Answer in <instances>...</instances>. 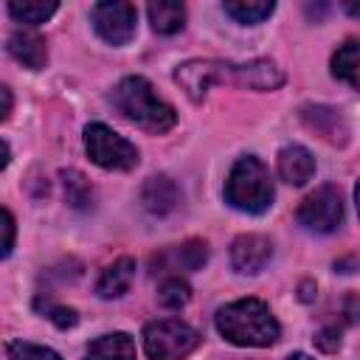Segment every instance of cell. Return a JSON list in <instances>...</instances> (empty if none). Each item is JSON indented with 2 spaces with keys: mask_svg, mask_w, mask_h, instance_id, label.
<instances>
[{
  "mask_svg": "<svg viewBox=\"0 0 360 360\" xmlns=\"http://www.w3.org/2000/svg\"><path fill=\"white\" fill-rule=\"evenodd\" d=\"M149 14V22L158 34H177L186 22V6L183 3H174V0H158V3H149L146 8Z\"/></svg>",
  "mask_w": 360,
  "mask_h": 360,
  "instance_id": "obj_17",
  "label": "cell"
},
{
  "mask_svg": "<svg viewBox=\"0 0 360 360\" xmlns=\"http://www.w3.org/2000/svg\"><path fill=\"white\" fill-rule=\"evenodd\" d=\"M84 149L87 158L101 169L129 172L138 166V149L124 135L110 129L107 124H87L84 127Z\"/></svg>",
  "mask_w": 360,
  "mask_h": 360,
  "instance_id": "obj_4",
  "label": "cell"
},
{
  "mask_svg": "<svg viewBox=\"0 0 360 360\" xmlns=\"http://www.w3.org/2000/svg\"><path fill=\"white\" fill-rule=\"evenodd\" d=\"M45 315H48L59 329H70V326H76V321H79L76 309H70V307H48Z\"/></svg>",
  "mask_w": 360,
  "mask_h": 360,
  "instance_id": "obj_26",
  "label": "cell"
},
{
  "mask_svg": "<svg viewBox=\"0 0 360 360\" xmlns=\"http://www.w3.org/2000/svg\"><path fill=\"white\" fill-rule=\"evenodd\" d=\"M8 160H11L8 143H6V141H0V169H6V166H8Z\"/></svg>",
  "mask_w": 360,
  "mask_h": 360,
  "instance_id": "obj_31",
  "label": "cell"
},
{
  "mask_svg": "<svg viewBox=\"0 0 360 360\" xmlns=\"http://www.w3.org/2000/svg\"><path fill=\"white\" fill-rule=\"evenodd\" d=\"M112 104L127 121H132L135 127H141L152 135H163L177 124L174 107L169 101H163L158 96V90L143 76L121 79L112 90Z\"/></svg>",
  "mask_w": 360,
  "mask_h": 360,
  "instance_id": "obj_2",
  "label": "cell"
},
{
  "mask_svg": "<svg viewBox=\"0 0 360 360\" xmlns=\"http://www.w3.org/2000/svg\"><path fill=\"white\" fill-rule=\"evenodd\" d=\"M172 262L180 270H200L208 262V245L202 239H188L172 250Z\"/></svg>",
  "mask_w": 360,
  "mask_h": 360,
  "instance_id": "obj_22",
  "label": "cell"
},
{
  "mask_svg": "<svg viewBox=\"0 0 360 360\" xmlns=\"http://www.w3.org/2000/svg\"><path fill=\"white\" fill-rule=\"evenodd\" d=\"M270 259H273V245L259 233H242L231 245V264L239 273H248V276L262 273Z\"/></svg>",
  "mask_w": 360,
  "mask_h": 360,
  "instance_id": "obj_10",
  "label": "cell"
},
{
  "mask_svg": "<svg viewBox=\"0 0 360 360\" xmlns=\"http://www.w3.org/2000/svg\"><path fill=\"white\" fill-rule=\"evenodd\" d=\"M278 174L290 186H304L315 174V158L307 146L290 143L278 152Z\"/></svg>",
  "mask_w": 360,
  "mask_h": 360,
  "instance_id": "obj_13",
  "label": "cell"
},
{
  "mask_svg": "<svg viewBox=\"0 0 360 360\" xmlns=\"http://www.w3.org/2000/svg\"><path fill=\"white\" fill-rule=\"evenodd\" d=\"M84 360H135V340L127 332L101 335L87 346Z\"/></svg>",
  "mask_w": 360,
  "mask_h": 360,
  "instance_id": "obj_16",
  "label": "cell"
},
{
  "mask_svg": "<svg viewBox=\"0 0 360 360\" xmlns=\"http://www.w3.org/2000/svg\"><path fill=\"white\" fill-rule=\"evenodd\" d=\"M141 202H143V208H146L149 214L166 217V214H172V211L177 208V202H180V188H177V183H174L169 174H155V177H149V180L143 183V188H141Z\"/></svg>",
  "mask_w": 360,
  "mask_h": 360,
  "instance_id": "obj_12",
  "label": "cell"
},
{
  "mask_svg": "<svg viewBox=\"0 0 360 360\" xmlns=\"http://www.w3.org/2000/svg\"><path fill=\"white\" fill-rule=\"evenodd\" d=\"M298 222L307 231L315 233H332L343 222V197L338 186H318L301 205H298Z\"/></svg>",
  "mask_w": 360,
  "mask_h": 360,
  "instance_id": "obj_6",
  "label": "cell"
},
{
  "mask_svg": "<svg viewBox=\"0 0 360 360\" xmlns=\"http://www.w3.org/2000/svg\"><path fill=\"white\" fill-rule=\"evenodd\" d=\"M335 270H340V273H352V270H354V256H346V259L335 262Z\"/></svg>",
  "mask_w": 360,
  "mask_h": 360,
  "instance_id": "obj_30",
  "label": "cell"
},
{
  "mask_svg": "<svg viewBox=\"0 0 360 360\" xmlns=\"http://www.w3.org/2000/svg\"><path fill=\"white\" fill-rule=\"evenodd\" d=\"M11 107H14V98H11V90L0 84V121H6V118H8V112H11Z\"/></svg>",
  "mask_w": 360,
  "mask_h": 360,
  "instance_id": "obj_28",
  "label": "cell"
},
{
  "mask_svg": "<svg viewBox=\"0 0 360 360\" xmlns=\"http://www.w3.org/2000/svg\"><path fill=\"white\" fill-rule=\"evenodd\" d=\"M298 290H301V301H312L315 298V284L312 281H301Z\"/></svg>",
  "mask_w": 360,
  "mask_h": 360,
  "instance_id": "obj_29",
  "label": "cell"
},
{
  "mask_svg": "<svg viewBox=\"0 0 360 360\" xmlns=\"http://www.w3.org/2000/svg\"><path fill=\"white\" fill-rule=\"evenodd\" d=\"M225 202L245 214H264L273 205V180L259 158L245 155L231 166L225 180Z\"/></svg>",
  "mask_w": 360,
  "mask_h": 360,
  "instance_id": "obj_3",
  "label": "cell"
},
{
  "mask_svg": "<svg viewBox=\"0 0 360 360\" xmlns=\"http://www.w3.org/2000/svg\"><path fill=\"white\" fill-rule=\"evenodd\" d=\"M357 70H360V45H357V39H346L332 53V76L346 82L349 87H357L360 84Z\"/></svg>",
  "mask_w": 360,
  "mask_h": 360,
  "instance_id": "obj_18",
  "label": "cell"
},
{
  "mask_svg": "<svg viewBox=\"0 0 360 360\" xmlns=\"http://www.w3.org/2000/svg\"><path fill=\"white\" fill-rule=\"evenodd\" d=\"M197 343L200 335L177 318L152 321L143 326V349L149 360H183Z\"/></svg>",
  "mask_w": 360,
  "mask_h": 360,
  "instance_id": "obj_5",
  "label": "cell"
},
{
  "mask_svg": "<svg viewBox=\"0 0 360 360\" xmlns=\"http://www.w3.org/2000/svg\"><path fill=\"white\" fill-rule=\"evenodd\" d=\"M290 360H312V357L304 354V352H295V354H290Z\"/></svg>",
  "mask_w": 360,
  "mask_h": 360,
  "instance_id": "obj_32",
  "label": "cell"
},
{
  "mask_svg": "<svg viewBox=\"0 0 360 360\" xmlns=\"http://www.w3.org/2000/svg\"><path fill=\"white\" fill-rule=\"evenodd\" d=\"M301 118L307 121L309 129H315L329 143H338V146H346L349 143V124L343 121V115L338 110L323 107V104H307L301 110Z\"/></svg>",
  "mask_w": 360,
  "mask_h": 360,
  "instance_id": "obj_11",
  "label": "cell"
},
{
  "mask_svg": "<svg viewBox=\"0 0 360 360\" xmlns=\"http://www.w3.org/2000/svg\"><path fill=\"white\" fill-rule=\"evenodd\" d=\"M132 278H135V259L121 256V259H115V262L101 273V278H98V284H96V292H98L101 298H121V295L129 290Z\"/></svg>",
  "mask_w": 360,
  "mask_h": 360,
  "instance_id": "obj_15",
  "label": "cell"
},
{
  "mask_svg": "<svg viewBox=\"0 0 360 360\" xmlns=\"http://www.w3.org/2000/svg\"><path fill=\"white\" fill-rule=\"evenodd\" d=\"M62 188H65V200H68L70 208L82 211L93 202V186L79 169H65L62 172Z\"/></svg>",
  "mask_w": 360,
  "mask_h": 360,
  "instance_id": "obj_21",
  "label": "cell"
},
{
  "mask_svg": "<svg viewBox=\"0 0 360 360\" xmlns=\"http://www.w3.org/2000/svg\"><path fill=\"white\" fill-rule=\"evenodd\" d=\"M225 14H231L236 22H245V25H256L262 20H267L276 8L273 0H225L222 3Z\"/></svg>",
  "mask_w": 360,
  "mask_h": 360,
  "instance_id": "obj_19",
  "label": "cell"
},
{
  "mask_svg": "<svg viewBox=\"0 0 360 360\" xmlns=\"http://www.w3.org/2000/svg\"><path fill=\"white\" fill-rule=\"evenodd\" d=\"M217 332L233 346H273L278 340V321L259 298H239L217 309Z\"/></svg>",
  "mask_w": 360,
  "mask_h": 360,
  "instance_id": "obj_1",
  "label": "cell"
},
{
  "mask_svg": "<svg viewBox=\"0 0 360 360\" xmlns=\"http://www.w3.org/2000/svg\"><path fill=\"white\" fill-rule=\"evenodd\" d=\"M191 298V287L180 278V276H169L163 278V284L158 287V301L166 307V309H180L186 307Z\"/></svg>",
  "mask_w": 360,
  "mask_h": 360,
  "instance_id": "obj_23",
  "label": "cell"
},
{
  "mask_svg": "<svg viewBox=\"0 0 360 360\" xmlns=\"http://www.w3.org/2000/svg\"><path fill=\"white\" fill-rule=\"evenodd\" d=\"M90 20L96 34L110 42V45H127L135 37V25H138V11L132 3L124 0H104L96 3L90 8Z\"/></svg>",
  "mask_w": 360,
  "mask_h": 360,
  "instance_id": "obj_7",
  "label": "cell"
},
{
  "mask_svg": "<svg viewBox=\"0 0 360 360\" xmlns=\"http://www.w3.org/2000/svg\"><path fill=\"white\" fill-rule=\"evenodd\" d=\"M315 346H318L321 352H326V354L338 352V349H340V332H338V326H326V329H321V332L315 335Z\"/></svg>",
  "mask_w": 360,
  "mask_h": 360,
  "instance_id": "obj_27",
  "label": "cell"
},
{
  "mask_svg": "<svg viewBox=\"0 0 360 360\" xmlns=\"http://www.w3.org/2000/svg\"><path fill=\"white\" fill-rule=\"evenodd\" d=\"M6 352H8V360H62L53 349L37 346V343H28V340H8Z\"/></svg>",
  "mask_w": 360,
  "mask_h": 360,
  "instance_id": "obj_24",
  "label": "cell"
},
{
  "mask_svg": "<svg viewBox=\"0 0 360 360\" xmlns=\"http://www.w3.org/2000/svg\"><path fill=\"white\" fill-rule=\"evenodd\" d=\"M8 51L28 70H42L45 62H48V45H45V39L37 31H17V34H11Z\"/></svg>",
  "mask_w": 360,
  "mask_h": 360,
  "instance_id": "obj_14",
  "label": "cell"
},
{
  "mask_svg": "<svg viewBox=\"0 0 360 360\" xmlns=\"http://www.w3.org/2000/svg\"><path fill=\"white\" fill-rule=\"evenodd\" d=\"M225 68L228 62L219 59H188L177 65L174 82L191 101H202L214 84H225Z\"/></svg>",
  "mask_w": 360,
  "mask_h": 360,
  "instance_id": "obj_8",
  "label": "cell"
},
{
  "mask_svg": "<svg viewBox=\"0 0 360 360\" xmlns=\"http://www.w3.org/2000/svg\"><path fill=\"white\" fill-rule=\"evenodd\" d=\"M59 6L53 0H11L8 3V14L17 20V22H25V25H39L45 22Z\"/></svg>",
  "mask_w": 360,
  "mask_h": 360,
  "instance_id": "obj_20",
  "label": "cell"
},
{
  "mask_svg": "<svg viewBox=\"0 0 360 360\" xmlns=\"http://www.w3.org/2000/svg\"><path fill=\"white\" fill-rule=\"evenodd\" d=\"M225 82H231L236 87H248V90H278L284 84V73L270 59H250L245 65L228 62Z\"/></svg>",
  "mask_w": 360,
  "mask_h": 360,
  "instance_id": "obj_9",
  "label": "cell"
},
{
  "mask_svg": "<svg viewBox=\"0 0 360 360\" xmlns=\"http://www.w3.org/2000/svg\"><path fill=\"white\" fill-rule=\"evenodd\" d=\"M14 236H17L14 217H11L6 208H0V259L11 253V248H14Z\"/></svg>",
  "mask_w": 360,
  "mask_h": 360,
  "instance_id": "obj_25",
  "label": "cell"
}]
</instances>
